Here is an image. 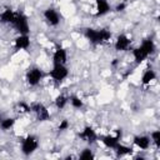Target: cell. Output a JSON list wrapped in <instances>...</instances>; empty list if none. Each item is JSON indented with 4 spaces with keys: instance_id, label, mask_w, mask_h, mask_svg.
Returning a JSON list of instances; mask_svg holds the SVG:
<instances>
[{
    "instance_id": "6da1fadb",
    "label": "cell",
    "mask_w": 160,
    "mask_h": 160,
    "mask_svg": "<svg viewBox=\"0 0 160 160\" xmlns=\"http://www.w3.org/2000/svg\"><path fill=\"white\" fill-rule=\"evenodd\" d=\"M156 46H155V42L151 40V39H146L141 42L140 46L135 48L132 50V56H134V60L136 64H140L149 55H151L154 51H155Z\"/></svg>"
},
{
    "instance_id": "7a4b0ae2",
    "label": "cell",
    "mask_w": 160,
    "mask_h": 160,
    "mask_svg": "<svg viewBox=\"0 0 160 160\" xmlns=\"http://www.w3.org/2000/svg\"><path fill=\"white\" fill-rule=\"evenodd\" d=\"M85 38L94 45H99L102 42H106L111 38V32L108 29H92L88 28L85 30Z\"/></svg>"
},
{
    "instance_id": "3957f363",
    "label": "cell",
    "mask_w": 160,
    "mask_h": 160,
    "mask_svg": "<svg viewBox=\"0 0 160 160\" xmlns=\"http://www.w3.org/2000/svg\"><path fill=\"white\" fill-rule=\"evenodd\" d=\"M39 148V140L35 135H28L21 142V152L24 155H31Z\"/></svg>"
},
{
    "instance_id": "277c9868",
    "label": "cell",
    "mask_w": 160,
    "mask_h": 160,
    "mask_svg": "<svg viewBox=\"0 0 160 160\" xmlns=\"http://www.w3.org/2000/svg\"><path fill=\"white\" fill-rule=\"evenodd\" d=\"M12 25H14V28L19 31V34H25V35H28V34L30 32V26H29L28 18H26L22 12H16L15 20H14Z\"/></svg>"
},
{
    "instance_id": "5b68a950",
    "label": "cell",
    "mask_w": 160,
    "mask_h": 160,
    "mask_svg": "<svg viewBox=\"0 0 160 160\" xmlns=\"http://www.w3.org/2000/svg\"><path fill=\"white\" fill-rule=\"evenodd\" d=\"M42 79V71L34 66V68H30L28 71H26V75H25V80L28 82V85L30 86H36Z\"/></svg>"
},
{
    "instance_id": "8992f818",
    "label": "cell",
    "mask_w": 160,
    "mask_h": 160,
    "mask_svg": "<svg viewBox=\"0 0 160 160\" xmlns=\"http://www.w3.org/2000/svg\"><path fill=\"white\" fill-rule=\"evenodd\" d=\"M30 110L36 115V119L39 121H46V120L50 119V112H49V110L46 109V106L44 104L35 102L30 106Z\"/></svg>"
},
{
    "instance_id": "52a82bcc",
    "label": "cell",
    "mask_w": 160,
    "mask_h": 160,
    "mask_svg": "<svg viewBox=\"0 0 160 160\" xmlns=\"http://www.w3.org/2000/svg\"><path fill=\"white\" fill-rule=\"evenodd\" d=\"M68 75H69V70L65 65H54L52 70L50 71V76L58 82L65 80L68 78Z\"/></svg>"
},
{
    "instance_id": "ba28073f",
    "label": "cell",
    "mask_w": 160,
    "mask_h": 160,
    "mask_svg": "<svg viewBox=\"0 0 160 160\" xmlns=\"http://www.w3.org/2000/svg\"><path fill=\"white\" fill-rule=\"evenodd\" d=\"M44 19L46 20V22L50 25V26H58L60 24V15L59 12L52 9V8H48L45 11H44Z\"/></svg>"
},
{
    "instance_id": "9c48e42d",
    "label": "cell",
    "mask_w": 160,
    "mask_h": 160,
    "mask_svg": "<svg viewBox=\"0 0 160 160\" xmlns=\"http://www.w3.org/2000/svg\"><path fill=\"white\" fill-rule=\"evenodd\" d=\"M80 139L88 144H94L96 140H98V135L95 132V130L91 128V126H85L82 129V131L79 134Z\"/></svg>"
},
{
    "instance_id": "30bf717a",
    "label": "cell",
    "mask_w": 160,
    "mask_h": 160,
    "mask_svg": "<svg viewBox=\"0 0 160 160\" xmlns=\"http://www.w3.org/2000/svg\"><path fill=\"white\" fill-rule=\"evenodd\" d=\"M68 60V52L64 48L58 46L52 54V62L54 65H65Z\"/></svg>"
},
{
    "instance_id": "8fae6325",
    "label": "cell",
    "mask_w": 160,
    "mask_h": 160,
    "mask_svg": "<svg viewBox=\"0 0 160 160\" xmlns=\"http://www.w3.org/2000/svg\"><path fill=\"white\" fill-rule=\"evenodd\" d=\"M130 44H131V40L125 34H120L115 40L114 48L116 51H126L130 48Z\"/></svg>"
},
{
    "instance_id": "7c38bea8",
    "label": "cell",
    "mask_w": 160,
    "mask_h": 160,
    "mask_svg": "<svg viewBox=\"0 0 160 160\" xmlns=\"http://www.w3.org/2000/svg\"><path fill=\"white\" fill-rule=\"evenodd\" d=\"M120 138H121V130L118 131V134L114 136V135H106V136H102L101 138V141L102 144L109 148V149H115L118 146V144L120 142Z\"/></svg>"
},
{
    "instance_id": "4fadbf2b",
    "label": "cell",
    "mask_w": 160,
    "mask_h": 160,
    "mask_svg": "<svg viewBox=\"0 0 160 160\" xmlns=\"http://www.w3.org/2000/svg\"><path fill=\"white\" fill-rule=\"evenodd\" d=\"M30 46V38L29 35L20 34L18 38L14 39V48L16 50H26Z\"/></svg>"
},
{
    "instance_id": "5bb4252c",
    "label": "cell",
    "mask_w": 160,
    "mask_h": 160,
    "mask_svg": "<svg viewBox=\"0 0 160 160\" xmlns=\"http://www.w3.org/2000/svg\"><path fill=\"white\" fill-rule=\"evenodd\" d=\"M96 5V16H104L110 11V4L108 0H95Z\"/></svg>"
},
{
    "instance_id": "9a60e30c",
    "label": "cell",
    "mask_w": 160,
    "mask_h": 160,
    "mask_svg": "<svg viewBox=\"0 0 160 160\" xmlns=\"http://www.w3.org/2000/svg\"><path fill=\"white\" fill-rule=\"evenodd\" d=\"M132 141H134V145L138 146V148L141 149V150H146V149H149L150 142H151L150 138L146 136V135H138V136L134 138Z\"/></svg>"
},
{
    "instance_id": "2e32d148",
    "label": "cell",
    "mask_w": 160,
    "mask_h": 160,
    "mask_svg": "<svg viewBox=\"0 0 160 160\" xmlns=\"http://www.w3.org/2000/svg\"><path fill=\"white\" fill-rule=\"evenodd\" d=\"M15 15H16V12H14L10 9H6L0 14V22H2V24H12L14 20H15Z\"/></svg>"
},
{
    "instance_id": "e0dca14e",
    "label": "cell",
    "mask_w": 160,
    "mask_h": 160,
    "mask_svg": "<svg viewBox=\"0 0 160 160\" xmlns=\"http://www.w3.org/2000/svg\"><path fill=\"white\" fill-rule=\"evenodd\" d=\"M156 79V72L152 69H146L141 76V84L142 85H149L152 80Z\"/></svg>"
},
{
    "instance_id": "ac0fdd59",
    "label": "cell",
    "mask_w": 160,
    "mask_h": 160,
    "mask_svg": "<svg viewBox=\"0 0 160 160\" xmlns=\"http://www.w3.org/2000/svg\"><path fill=\"white\" fill-rule=\"evenodd\" d=\"M68 101H69V98H66L64 94H60V95H58L55 98V106L61 110V109H64L66 106Z\"/></svg>"
},
{
    "instance_id": "d6986e66",
    "label": "cell",
    "mask_w": 160,
    "mask_h": 160,
    "mask_svg": "<svg viewBox=\"0 0 160 160\" xmlns=\"http://www.w3.org/2000/svg\"><path fill=\"white\" fill-rule=\"evenodd\" d=\"M14 125H15V119H14V118H5V119H2V120L0 121V128H1L4 131L11 129Z\"/></svg>"
},
{
    "instance_id": "ffe728a7",
    "label": "cell",
    "mask_w": 160,
    "mask_h": 160,
    "mask_svg": "<svg viewBox=\"0 0 160 160\" xmlns=\"http://www.w3.org/2000/svg\"><path fill=\"white\" fill-rule=\"evenodd\" d=\"M114 150L116 151V154H118L119 156L129 155V154H131V152H132V149H131V148H129V146H125V145H121L120 142L118 144V146H116Z\"/></svg>"
},
{
    "instance_id": "44dd1931",
    "label": "cell",
    "mask_w": 160,
    "mask_h": 160,
    "mask_svg": "<svg viewBox=\"0 0 160 160\" xmlns=\"http://www.w3.org/2000/svg\"><path fill=\"white\" fill-rule=\"evenodd\" d=\"M69 100H70V104L72 105V108H75V109H81L84 106V102H82V100L79 96L72 95V96L69 98Z\"/></svg>"
},
{
    "instance_id": "7402d4cb",
    "label": "cell",
    "mask_w": 160,
    "mask_h": 160,
    "mask_svg": "<svg viewBox=\"0 0 160 160\" xmlns=\"http://www.w3.org/2000/svg\"><path fill=\"white\" fill-rule=\"evenodd\" d=\"M79 158H80V159H82V160H90V159H92V158H94V154H92L91 149L86 148V149H84V150H82V152L79 155Z\"/></svg>"
},
{
    "instance_id": "603a6c76",
    "label": "cell",
    "mask_w": 160,
    "mask_h": 160,
    "mask_svg": "<svg viewBox=\"0 0 160 160\" xmlns=\"http://www.w3.org/2000/svg\"><path fill=\"white\" fill-rule=\"evenodd\" d=\"M150 140H151L156 146H159V145H160V131H159V130L152 131V132L150 134Z\"/></svg>"
},
{
    "instance_id": "cb8c5ba5",
    "label": "cell",
    "mask_w": 160,
    "mask_h": 160,
    "mask_svg": "<svg viewBox=\"0 0 160 160\" xmlns=\"http://www.w3.org/2000/svg\"><path fill=\"white\" fill-rule=\"evenodd\" d=\"M68 128H69V121H68L66 119L61 120L60 124H59V130H60V131H65Z\"/></svg>"
},
{
    "instance_id": "d4e9b609",
    "label": "cell",
    "mask_w": 160,
    "mask_h": 160,
    "mask_svg": "<svg viewBox=\"0 0 160 160\" xmlns=\"http://www.w3.org/2000/svg\"><path fill=\"white\" fill-rule=\"evenodd\" d=\"M18 106H19V108H20L22 111H25V112L31 111V110H30V106H29V105H26L25 102H19V104H18Z\"/></svg>"
},
{
    "instance_id": "484cf974",
    "label": "cell",
    "mask_w": 160,
    "mask_h": 160,
    "mask_svg": "<svg viewBox=\"0 0 160 160\" xmlns=\"http://www.w3.org/2000/svg\"><path fill=\"white\" fill-rule=\"evenodd\" d=\"M125 9H126V2H119L116 5V8H115L116 11H124Z\"/></svg>"
}]
</instances>
